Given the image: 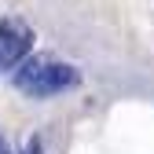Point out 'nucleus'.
Returning <instances> with one entry per match:
<instances>
[{"label": "nucleus", "instance_id": "1", "mask_svg": "<svg viewBox=\"0 0 154 154\" xmlns=\"http://www.w3.org/2000/svg\"><path fill=\"white\" fill-rule=\"evenodd\" d=\"M15 88L29 95V99H48V95H59L81 85V70L73 63H63L55 55H29L26 63L15 66Z\"/></svg>", "mask_w": 154, "mask_h": 154}, {"label": "nucleus", "instance_id": "2", "mask_svg": "<svg viewBox=\"0 0 154 154\" xmlns=\"http://www.w3.org/2000/svg\"><path fill=\"white\" fill-rule=\"evenodd\" d=\"M33 51V29L22 15H0V66H18Z\"/></svg>", "mask_w": 154, "mask_h": 154}, {"label": "nucleus", "instance_id": "3", "mask_svg": "<svg viewBox=\"0 0 154 154\" xmlns=\"http://www.w3.org/2000/svg\"><path fill=\"white\" fill-rule=\"evenodd\" d=\"M26 154H41V140H37V136H29V143H26Z\"/></svg>", "mask_w": 154, "mask_h": 154}, {"label": "nucleus", "instance_id": "4", "mask_svg": "<svg viewBox=\"0 0 154 154\" xmlns=\"http://www.w3.org/2000/svg\"><path fill=\"white\" fill-rule=\"evenodd\" d=\"M0 154H11V147L4 143V136H0Z\"/></svg>", "mask_w": 154, "mask_h": 154}]
</instances>
